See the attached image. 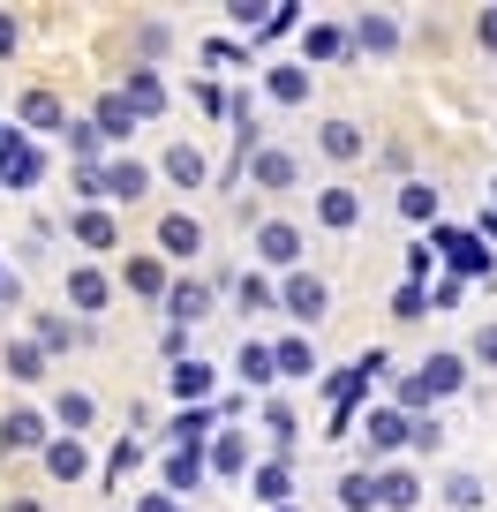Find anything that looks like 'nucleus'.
Returning <instances> with one entry per match:
<instances>
[{
  "label": "nucleus",
  "instance_id": "obj_42",
  "mask_svg": "<svg viewBox=\"0 0 497 512\" xmlns=\"http://www.w3.org/2000/svg\"><path fill=\"white\" fill-rule=\"evenodd\" d=\"M136 460H144V437H113V452H106V467H98V482H129L136 475Z\"/></svg>",
  "mask_w": 497,
  "mask_h": 512
},
{
  "label": "nucleus",
  "instance_id": "obj_23",
  "mask_svg": "<svg viewBox=\"0 0 497 512\" xmlns=\"http://www.w3.org/2000/svg\"><path fill=\"white\" fill-rule=\"evenodd\" d=\"M309 91H317V76H309L302 61H279V68H264V98H272L279 113H294V106H309Z\"/></svg>",
  "mask_w": 497,
  "mask_h": 512
},
{
  "label": "nucleus",
  "instance_id": "obj_31",
  "mask_svg": "<svg viewBox=\"0 0 497 512\" xmlns=\"http://www.w3.org/2000/svg\"><path fill=\"white\" fill-rule=\"evenodd\" d=\"M38 467H46L53 482H83V475H91V445H83V437H61V430H53V445L38 452Z\"/></svg>",
  "mask_w": 497,
  "mask_h": 512
},
{
  "label": "nucleus",
  "instance_id": "obj_11",
  "mask_svg": "<svg viewBox=\"0 0 497 512\" xmlns=\"http://www.w3.org/2000/svg\"><path fill=\"white\" fill-rule=\"evenodd\" d=\"M38 174H46V151L23 128H0V189H38Z\"/></svg>",
  "mask_w": 497,
  "mask_h": 512
},
{
  "label": "nucleus",
  "instance_id": "obj_57",
  "mask_svg": "<svg viewBox=\"0 0 497 512\" xmlns=\"http://www.w3.org/2000/svg\"><path fill=\"white\" fill-rule=\"evenodd\" d=\"M490 211H497V181H490Z\"/></svg>",
  "mask_w": 497,
  "mask_h": 512
},
{
  "label": "nucleus",
  "instance_id": "obj_16",
  "mask_svg": "<svg viewBox=\"0 0 497 512\" xmlns=\"http://www.w3.org/2000/svg\"><path fill=\"white\" fill-rule=\"evenodd\" d=\"M422 467L415 460H392V467H377V512H415L422 505Z\"/></svg>",
  "mask_w": 497,
  "mask_h": 512
},
{
  "label": "nucleus",
  "instance_id": "obj_18",
  "mask_svg": "<svg viewBox=\"0 0 497 512\" xmlns=\"http://www.w3.org/2000/svg\"><path fill=\"white\" fill-rule=\"evenodd\" d=\"M113 91L129 98L136 121H159V113H166V76H159V68H136V61H129V76L113 83Z\"/></svg>",
  "mask_w": 497,
  "mask_h": 512
},
{
  "label": "nucleus",
  "instance_id": "obj_4",
  "mask_svg": "<svg viewBox=\"0 0 497 512\" xmlns=\"http://www.w3.org/2000/svg\"><path fill=\"white\" fill-rule=\"evenodd\" d=\"M61 302H68V317H76V324H98V317L113 309V272H106V264H91V256H83V264H68Z\"/></svg>",
  "mask_w": 497,
  "mask_h": 512
},
{
  "label": "nucleus",
  "instance_id": "obj_48",
  "mask_svg": "<svg viewBox=\"0 0 497 512\" xmlns=\"http://www.w3.org/2000/svg\"><path fill=\"white\" fill-rule=\"evenodd\" d=\"M407 279H415V287H430V272H437V249L430 241H407V264H400Z\"/></svg>",
  "mask_w": 497,
  "mask_h": 512
},
{
  "label": "nucleus",
  "instance_id": "obj_53",
  "mask_svg": "<svg viewBox=\"0 0 497 512\" xmlns=\"http://www.w3.org/2000/svg\"><path fill=\"white\" fill-rule=\"evenodd\" d=\"M475 46L497 53V8H482V16H475Z\"/></svg>",
  "mask_w": 497,
  "mask_h": 512
},
{
  "label": "nucleus",
  "instance_id": "obj_58",
  "mask_svg": "<svg viewBox=\"0 0 497 512\" xmlns=\"http://www.w3.org/2000/svg\"><path fill=\"white\" fill-rule=\"evenodd\" d=\"M279 512H302V505H279Z\"/></svg>",
  "mask_w": 497,
  "mask_h": 512
},
{
  "label": "nucleus",
  "instance_id": "obj_54",
  "mask_svg": "<svg viewBox=\"0 0 497 512\" xmlns=\"http://www.w3.org/2000/svg\"><path fill=\"white\" fill-rule=\"evenodd\" d=\"M475 241H482V249L497 256V211H482V219H475Z\"/></svg>",
  "mask_w": 497,
  "mask_h": 512
},
{
  "label": "nucleus",
  "instance_id": "obj_15",
  "mask_svg": "<svg viewBox=\"0 0 497 512\" xmlns=\"http://www.w3.org/2000/svg\"><path fill=\"white\" fill-rule=\"evenodd\" d=\"M16 128H23V136H61V128H68V106H61V91L31 83V91L16 98Z\"/></svg>",
  "mask_w": 497,
  "mask_h": 512
},
{
  "label": "nucleus",
  "instance_id": "obj_50",
  "mask_svg": "<svg viewBox=\"0 0 497 512\" xmlns=\"http://www.w3.org/2000/svg\"><path fill=\"white\" fill-rule=\"evenodd\" d=\"M189 98H196V113H226V91H219V83H189Z\"/></svg>",
  "mask_w": 497,
  "mask_h": 512
},
{
  "label": "nucleus",
  "instance_id": "obj_19",
  "mask_svg": "<svg viewBox=\"0 0 497 512\" xmlns=\"http://www.w3.org/2000/svg\"><path fill=\"white\" fill-rule=\"evenodd\" d=\"M159 309H166V324H181V332H196V324L211 317V279H174Z\"/></svg>",
  "mask_w": 497,
  "mask_h": 512
},
{
  "label": "nucleus",
  "instance_id": "obj_5",
  "mask_svg": "<svg viewBox=\"0 0 497 512\" xmlns=\"http://www.w3.org/2000/svg\"><path fill=\"white\" fill-rule=\"evenodd\" d=\"M430 249L437 264H452V279H482V272L497 279V256L475 241V226H430Z\"/></svg>",
  "mask_w": 497,
  "mask_h": 512
},
{
  "label": "nucleus",
  "instance_id": "obj_3",
  "mask_svg": "<svg viewBox=\"0 0 497 512\" xmlns=\"http://www.w3.org/2000/svg\"><path fill=\"white\" fill-rule=\"evenodd\" d=\"M249 256H257V272H264V279H287V272H302L309 234H302L294 219H279V211H272V219L249 226Z\"/></svg>",
  "mask_w": 497,
  "mask_h": 512
},
{
  "label": "nucleus",
  "instance_id": "obj_47",
  "mask_svg": "<svg viewBox=\"0 0 497 512\" xmlns=\"http://www.w3.org/2000/svg\"><path fill=\"white\" fill-rule=\"evenodd\" d=\"M467 369H497V324H475V339H467Z\"/></svg>",
  "mask_w": 497,
  "mask_h": 512
},
{
  "label": "nucleus",
  "instance_id": "obj_14",
  "mask_svg": "<svg viewBox=\"0 0 497 512\" xmlns=\"http://www.w3.org/2000/svg\"><path fill=\"white\" fill-rule=\"evenodd\" d=\"M68 241L91 249V256H106V249H121V219H113L106 204H76L68 211Z\"/></svg>",
  "mask_w": 497,
  "mask_h": 512
},
{
  "label": "nucleus",
  "instance_id": "obj_29",
  "mask_svg": "<svg viewBox=\"0 0 497 512\" xmlns=\"http://www.w3.org/2000/svg\"><path fill=\"white\" fill-rule=\"evenodd\" d=\"M53 422H61V437H91L98 430V400L83 384H61V392H53Z\"/></svg>",
  "mask_w": 497,
  "mask_h": 512
},
{
  "label": "nucleus",
  "instance_id": "obj_43",
  "mask_svg": "<svg viewBox=\"0 0 497 512\" xmlns=\"http://www.w3.org/2000/svg\"><path fill=\"white\" fill-rule=\"evenodd\" d=\"M437 452H445V422L415 415V430H407V460H437Z\"/></svg>",
  "mask_w": 497,
  "mask_h": 512
},
{
  "label": "nucleus",
  "instance_id": "obj_7",
  "mask_svg": "<svg viewBox=\"0 0 497 512\" xmlns=\"http://www.w3.org/2000/svg\"><path fill=\"white\" fill-rule=\"evenodd\" d=\"M151 249H159L166 264H196V256L211 249V234H204V219H196V211H159V226H151Z\"/></svg>",
  "mask_w": 497,
  "mask_h": 512
},
{
  "label": "nucleus",
  "instance_id": "obj_49",
  "mask_svg": "<svg viewBox=\"0 0 497 512\" xmlns=\"http://www.w3.org/2000/svg\"><path fill=\"white\" fill-rule=\"evenodd\" d=\"M460 294H467V279H437V287H430V309H460Z\"/></svg>",
  "mask_w": 497,
  "mask_h": 512
},
{
  "label": "nucleus",
  "instance_id": "obj_44",
  "mask_svg": "<svg viewBox=\"0 0 497 512\" xmlns=\"http://www.w3.org/2000/svg\"><path fill=\"white\" fill-rule=\"evenodd\" d=\"M415 317H430V287L400 279V287H392V324H415Z\"/></svg>",
  "mask_w": 497,
  "mask_h": 512
},
{
  "label": "nucleus",
  "instance_id": "obj_35",
  "mask_svg": "<svg viewBox=\"0 0 497 512\" xmlns=\"http://www.w3.org/2000/svg\"><path fill=\"white\" fill-rule=\"evenodd\" d=\"M272 362H279V377H294V384H309V377H317V339H302V332H287V339H272Z\"/></svg>",
  "mask_w": 497,
  "mask_h": 512
},
{
  "label": "nucleus",
  "instance_id": "obj_26",
  "mask_svg": "<svg viewBox=\"0 0 497 512\" xmlns=\"http://www.w3.org/2000/svg\"><path fill=\"white\" fill-rule=\"evenodd\" d=\"M121 287L144 294V302H166V287H174V279H166V256L159 249H136L129 264H121Z\"/></svg>",
  "mask_w": 497,
  "mask_h": 512
},
{
  "label": "nucleus",
  "instance_id": "obj_55",
  "mask_svg": "<svg viewBox=\"0 0 497 512\" xmlns=\"http://www.w3.org/2000/svg\"><path fill=\"white\" fill-rule=\"evenodd\" d=\"M136 512H181V505H174L166 490H144V497H136Z\"/></svg>",
  "mask_w": 497,
  "mask_h": 512
},
{
  "label": "nucleus",
  "instance_id": "obj_41",
  "mask_svg": "<svg viewBox=\"0 0 497 512\" xmlns=\"http://www.w3.org/2000/svg\"><path fill=\"white\" fill-rule=\"evenodd\" d=\"M400 219L407 226H437V189L430 181H400Z\"/></svg>",
  "mask_w": 497,
  "mask_h": 512
},
{
  "label": "nucleus",
  "instance_id": "obj_1",
  "mask_svg": "<svg viewBox=\"0 0 497 512\" xmlns=\"http://www.w3.org/2000/svg\"><path fill=\"white\" fill-rule=\"evenodd\" d=\"M467 377H475V369H467V354H452V347H445V354H422V362L392 384V407H400V415H437V400L467 392Z\"/></svg>",
  "mask_w": 497,
  "mask_h": 512
},
{
  "label": "nucleus",
  "instance_id": "obj_17",
  "mask_svg": "<svg viewBox=\"0 0 497 512\" xmlns=\"http://www.w3.org/2000/svg\"><path fill=\"white\" fill-rule=\"evenodd\" d=\"M91 332H98V324H76L68 309H38V317H31V339L46 347V362L68 354V347H91Z\"/></svg>",
  "mask_w": 497,
  "mask_h": 512
},
{
  "label": "nucleus",
  "instance_id": "obj_25",
  "mask_svg": "<svg viewBox=\"0 0 497 512\" xmlns=\"http://www.w3.org/2000/svg\"><path fill=\"white\" fill-rule=\"evenodd\" d=\"M91 128H98V144H129V136H136V128H144V121H136V113H129V98H121V91H98V106H91Z\"/></svg>",
  "mask_w": 497,
  "mask_h": 512
},
{
  "label": "nucleus",
  "instance_id": "obj_8",
  "mask_svg": "<svg viewBox=\"0 0 497 512\" xmlns=\"http://www.w3.org/2000/svg\"><path fill=\"white\" fill-rule=\"evenodd\" d=\"M362 189H354V181H324L317 196H309V219L324 226V234H354V226H362Z\"/></svg>",
  "mask_w": 497,
  "mask_h": 512
},
{
  "label": "nucleus",
  "instance_id": "obj_6",
  "mask_svg": "<svg viewBox=\"0 0 497 512\" xmlns=\"http://www.w3.org/2000/svg\"><path fill=\"white\" fill-rule=\"evenodd\" d=\"M279 317H294V324L317 332V324L332 317V279H324V272H287V279H279Z\"/></svg>",
  "mask_w": 497,
  "mask_h": 512
},
{
  "label": "nucleus",
  "instance_id": "obj_36",
  "mask_svg": "<svg viewBox=\"0 0 497 512\" xmlns=\"http://www.w3.org/2000/svg\"><path fill=\"white\" fill-rule=\"evenodd\" d=\"M437 497H445V512H482V505H490V482L467 475V467H452V475L437 482Z\"/></svg>",
  "mask_w": 497,
  "mask_h": 512
},
{
  "label": "nucleus",
  "instance_id": "obj_20",
  "mask_svg": "<svg viewBox=\"0 0 497 512\" xmlns=\"http://www.w3.org/2000/svg\"><path fill=\"white\" fill-rule=\"evenodd\" d=\"M347 38H354V53H377V61H392V53H400V16L369 8V16L347 23Z\"/></svg>",
  "mask_w": 497,
  "mask_h": 512
},
{
  "label": "nucleus",
  "instance_id": "obj_33",
  "mask_svg": "<svg viewBox=\"0 0 497 512\" xmlns=\"http://www.w3.org/2000/svg\"><path fill=\"white\" fill-rule=\"evenodd\" d=\"M234 377L249 384V392H272V384H279V362H272V339H241V354H234Z\"/></svg>",
  "mask_w": 497,
  "mask_h": 512
},
{
  "label": "nucleus",
  "instance_id": "obj_51",
  "mask_svg": "<svg viewBox=\"0 0 497 512\" xmlns=\"http://www.w3.org/2000/svg\"><path fill=\"white\" fill-rule=\"evenodd\" d=\"M16 46H23V23L0 8V61H16Z\"/></svg>",
  "mask_w": 497,
  "mask_h": 512
},
{
  "label": "nucleus",
  "instance_id": "obj_46",
  "mask_svg": "<svg viewBox=\"0 0 497 512\" xmlns=\"http://www.w3.org/2000/svg\"><path fill=\"white\" fill-rule=\"evenodd\" d=\"M204 61H211V68H249V61H257V46H234V38H204Z\"/></svg>",
  "mask_w": 497,
  "mask_h": 512
},
{
  "label": "nucleus",
  "instance_id": "obj_39",
  "mask_svg": "<svg viewBox=\"0 0 497 512\" xmlns=\"http://www.w3.org/2000/svg\"><path fill=\"white\" fill-rule=\"evenodd\" d=\"M234 302H241V317H264V309H279V279L241 272V279H234Z\"/></svg>",
  "mask_w": 497,
  "mask_h": 512
},
{
  "label": "nucleus",
  "instance_id": "obj_2",
  "mask_svg": "<svg viewBox=\"0 0 497 512\" xmlns=\"http://www.w3.org/2000/svg\"><path fill=\"white\" fill-rule=\"evenodd\" d=\"M377 377H392V354H385V347H362L347 369H332V377H324V400H332L324 437H332V445H347V437H354V407L369 400V384H377Z\"/></svg>",
  "mask_w": 497,
  "mask_h": 512
},
{
  "label": "nucleus",
  "instance_id": "obj_22",
  "mask_svg": "<svg viewBox=\"0 0 497 512\" xmlns=\"http://www.w3.org/2000/svg\"><path fill=\"white\" fill-rule=\"evenodd\" d=\"M211 437H219V407H181L166 422V452H204Z\"/></svg>",
  "mask_w": 497,
  "mask_h": 512
},
{
  "label": "nucleus",
  "instance_id": "obj_9",
  "mask_svg": "<svg viewBox=\"0 0 497 512\" xmlns=\"http://www.w3.org/2000/svg\"><path fill=\"white\" fill-rule=\"evenodd\" d=\"M159 181L166 189H211V151L196 144V136H174V144L159 151Z\"/></svg>",
  "mask_w": 497,
  "mask_h": 512
},
{
  "label": "nucleus",
  "instance_id": "obj_40",
  "mask_svg": "<svg viewBox=\"0 0 497 512\" xmlns=\"http://www.w3.org/2000/svg\"><path fill=\"white\" fill-rule=\"evenodd\" d=\"M339 512H377V467H347L339 475Z\"/></svg>",
  "mask_w": 497,
  "mask_h": 512
},
{
  "label": "nucleus",
  "instance_id": "obj_27",
  "mask_svg": "<svg viewBox=\"0 0 497 512\" xmlns=\"http://www.w3.org/2000/svg\"><path fill=\"white\" fill-rule=\"evenodd\" d=\"M0 369H8L16 384H38L46 377V347H38L31 332H0Z\"/></svg>",
  "mask_w": 497,
  "mask_h": 512
},
{
  "label": "nucleus",
  "instance_id": "obj_37",
  "mask_svg": "<svg viewBox=\"0 0 497 512\" xmlns=\"http://www.w3.org/2000/svg\"><path fill=\"white\" fill-rule=\"evenodd\" d=\"M129 53H136V68H159L166 53H174V31H166L159 16H144V23H129Z\"/></svg>",
  "mask_w": 497,
  "mask_h": 512
},
{
  "label": "nucleus",
  "instance_id": "obj_21",
  "mask_svg": "<svg viewBox=\"0 0 497 512\" xmlns=\"http://www.w3.org/2000/svg\"><path fill=\"white\" fill-rule=\"evenodd\" d=\"M166 392H174L181 407H211V392H219V369L189 354V362H174V369H166Z\"/></svg>",
  "mask_w": 497,
  "mask_h": 512
},
{
  "label": "nucleus",
  "instance_id": "obj_38",
  "mask_svg": "<svg viewBox=\"0 0 497 512\" xmlns=\"http://www.w3.org/2000/svg\"><path fill=\"white\" fill-rule=\"evenodd\" d=\"M211 452V445H204ZM204 452H166V497H181V490H204L211 482V460Z\"/></svg>",
  "mask_w": 497,
  "mask_h": 512
},
{
  "label": "nucleus",
  "instance_id": "obj_24",
  "mask_svg": "<svg viewBox=\"0 0 497 512\" xmlns=\"http://www.w3.org/2000/svg\"><path fill=\"white\" fill-rule=\"evenodd\" d=\"M249 497H257L264 512L294 505V460H257V467H249Z\"/></svg>",
  "mask_w": 497,
  "mask_h": 512
},
{
  "label": "nucleus",
  "instance_id": "obj_12",
  "mask_svg": "<svg viewBox=\"0 0 497 512\" xmlns=\"http://www.w3.org/2000/svg\"><path fill=\"white\" fill-rule=\"evenodd\" d=\"M249 189H264V196H294V189H302V151L264 144L257 159H249Z\"/></svg>",
  "mask_w": 497,
  "mask_h": 512
},
{
  "label": "nucleus",
  "instance_id": "obj_34",
  "mask_svg": "<svg viewBox=\"0 0 497 512\" xmlns=\"http://www.w3.org/2000/svg\"><path fill=\"white\" fill-rule=\"evenodd\" d=\"M264 437H272V460H294V445H302V415H294V400H264Z\"/></svg>",
  "mask_w": 497,
  "mask_h": 512
},
{
  "label": "nucleus",
  "instance_id": "obj_52",
  "mask_svg": "<svg viewBox=\"0 0 497 512\" xmlns=\"http://www.w3.org/2000/svg\"><path fill=\"white\" fill-rule=\"evenodd\" d=\"M159 347H166V362H189V332H181V324H166Z\"/></svg>",
  "mask_w": 497,
  "mask_h": 512
},
{
  "label": "nucleus",
  "instance_id": "obj_30",
  "mask_svg": "<svg viewBox=\"0 0 497 512\" xmlns=\"http://www.w3.org/2000/svg\"><path fill=\"white\" fill-rule=\"evenodd\" d=\"M204 460H211V482H249V467H257V460H249V437H241V430H219Z\"/></svg>",
  "mask_w": 497,
  "mask_h": 512
},
{
  "label": "nucleus",
  "instance_id": "obj_32",
  "mask_svg": "<svg viewBox=\"0 0 497 512\" xmlns=\"http://www.w3.org/2000/svg\"><path fill=\"white\" fill-rule=\"evenodd\" d=\"M347 53H354L347 23H309L302 31V68H332V61H347Z\"/></svg>",
  "mask_w": 497,
  "mask_h": 512
},
{
  "label": "nucleus",
  "instance_id": "obj_56",
  "mask_svg": "<svg viewBox=\"0 0 497 512\" xmlns=\"http://www.w3.org/2000/svg\"><path fill=\"white\" fill-rule=\"evenodd\" d=\"M0 512H46V505H38V497H8Z\"/></svg>",
  "mask_w": 497,
  "mask_h": 512
},
{
  "label": "nucleus",
  "instance_id": "obj_28",
  "mask_svg": "<svg viewBox=\"0 0 497 512\" xmlns=\"http://www.w3.org/2000/svg\"><path fill=\"white\" fill-rule=\"evenodd\" d=\"M317 151H324V159H332V166H354V159H362V151H369V136H362V121H347V113H332V121L317 128Z\"/></svg>",
  "mask_w": 497,
  "mask_h": 512
},
{
  "label": "nucleus",
  "instance_id": "obj_10",
  "mask_svg": "<svg viewBox=\"0 0 497 512\" xmlns=\"http://www.w3.org/2000/svg\"><path fill=\"white\" fill-rule=\"evenodd\" d=\"M53 445V422L38 415V407H8L0 415V460H31V452Z\"/></svg>",
  "mask_w": 497,
  "mask_h": 512
},
{
  "label": "nucleus",
  "instance_id": "obj_45",
  "mask_svg": "<svg viewBox=\"0 0 497 512\" xmlns=\"http://www.w3.org/2000/svg\"><path fill=\"white\" fill-rule=\"evenodd\" d=\"M287 31H302V8H294V0H272V16H264V31L249 38V46H272V38H287Z\"/></svg>",
  "mask_w": 497,
  "mask_h": 512
},
{
  "label": "nucleus",
  "instance_id": "obj_13",
  "mask_svg": "<svg viewBox=\"0 0 497 512\" xmlns=\"http://www.w3.org/2000/svg\"><path fill=\"white\" fill-rule=\"evenodd\" d=\"M151 189H159V166L129 159V151H113V159H106V204H144Z\"/></svg>",
  "mask_w": 497,
  "mask_h": 512
}]
</instances>
